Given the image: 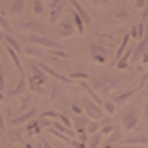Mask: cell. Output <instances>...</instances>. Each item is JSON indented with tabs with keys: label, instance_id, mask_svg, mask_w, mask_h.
I'll return each instance as SVG.
<instances>
[{
	"label": "cell",
	"instance_id": "obj_2",
	"mask_svg": "<svg viewBox=\"0 0 148 148\" xmlns=\"http://www.w3.org/2000/svg\"><path fill=\"white\" fill-rule=\"evenodd\" d=\"M11 26L18 32H28L30 35H45V26L34 17H13Z\"/></svg>",
	"mask_w": 148,
	"mask_h": 148
},
{
	"label": "cell",
	"instance_id": "obj_48",
	"mask_svg": "<svg viewBox=\"0 0 148 148\" xmlns=\"http://www.w3.org/2000/svg\"><path fill=\"white\" fill-rule=\"evenodd\" d=\"M145 115H148V100H146V104H145Z\"/></svg>",
	"mask_w": 148,
	"mask_h": 148
},
{
	"label": "cell",
	"instance_id": "obj_26",
	"mask_svg": "<svg viewBox=\"0 0 148 148\" xmlns=\"http://www.w3.org/2000/svg\"><path fill=\"white\" fill-rule=\"evenodd\" d=\"M26 85H28L26 78H21V82H18V85L15 87V89H11V91H9V95H11V96H17V95H21V92H24Z\"/></svg>",
	"mask_w": 148,
	"mask_h": 148
},
{
	"label": "cell",
	"instance_id": "obj_12",
	"mask_svg": "<svg viewBox=\"0 0 148 148\" xmlns=\"http://www.w3.org/2000/svg\"><path fill=\"white\" fill-rule=\"evenodd\" d=\"M148 52V35L145 37V39H141L139 43L133 46V56H132V59H139V58H143Z\"/></svg>",
	"mask_w": 148,
	"mask_h": 148
},
{
	"label": "cell",
	"instance_id": "obj_17",
	"mask_svg": "<svg viewBox=\"0 0 148 148\" xmlns=\"http://www.w3.org/2000/svg\"><path fill=\"white\" fill-rule=\"evenodd\" d=\"M135 92H137V89H130L126 92H122V95H115V96H111V102H115V104H124V102L130 100Z\"/></svg>",
	"mask_w": 148,
	"mask_h": 148
},
{
	"label": "cell",
	"instance_id": "obj_21",
	"mask_svg": "<svg viewBox=\"0 0 148 148\" xmlns=\"http://www.w3.org/2000/svg\"><path fill=\"white\" fill-rule=\"evenodd\" d=\"M34 102V95H26L24 98H22V102H21V106L17 108V111H15V117H18V115H22L24 113V109L28 108V106Z\"/></svg>",
	"mask_w": 148,
	"mask_h": 148
},
{
	"label": "cell",
	"instance_id": "obj_28",
	"mask_svg": "<svg viewBox=\"0 0 148 148\" xmlns=\"http://www.w3.org/2000/svg\"><path fill=\"white\" fill-rule=\"evenodd\" d=\"M100 141H102V133L98 132V133H92V137L89 139L87 145H89V148H98L100 146Z\"/></svg>",
	"mask_w": 148,
	"mask_h": 148
},
{
	"label": "cell",
	"instance_id": "obj_46",
	"mask_svg": "<svg viewBox=\"0 0 148 148\" xmlns=\"http://www.w3.org/2000/svg\"><path fill=\"white\" fill-rule=\"evenodd\" d=\"M104 148H124V145H106Z\"/></svg>",
	"mask_w": 148,
	"mask_h": 148
},
{
	"label": "cell",
	"instance_id": "obj_16",
	"mask_svg": "<svg viewBox=\"0 0 148 148\" xmlns=\"http://www.w3.org/2000/svg\"><path fill=\"white\" fill-rule=\"evenodd\" d=\"M146 143H148V135L146 133H141V135H133L130 139H124L122 145L126 146V145H146Z\"/></svg>",
	"mask_w": 148,
	"mask_h": 148
},
{
	"label": "cell",
	"instance_id": "obj_14",
	"mask_svg": "<svg viewBox=\"0 0 148 148\" xmlns=\"http://www.w3.org/2000/svg\"><path fill=\"white\" fill-rule=\"evenodd\" d=\"M74 30H76V26H74L72 21H63L61 26H59V34H61V37H71L74 34Z\"/></svg>",
	"mask_w": 148,
	"mask_h": 148
},
{
	"label": "cell",
	"instance_id": "obj_18",
	"mask_svg": "<svg viewBox=\"0 0 148 148\" xmlns=\"http://www.w3.org/2000/svg\"><path fill=\"white\" fill-rule=\"evenodd\" d=\"M124 139H122V128H115L113 133L108 139V145H122Z\"/></svg>",
	"mask_w": 148,
	"mask_h": 148
},
{
	"label": "cell",
	"instance_id": "obj_41",
	"mask_svg": "<svg viewBox=\"0 0 148 148\" xmlns=\"http://www.w3.org/2000/svg\"><path fill=\"white\" fill-rule=\"evenodd\" d=\"M108 2H109V0H91L92 6H106Z\"/></svg>",
	"mask_w": 148,
	"mask_h": 148
},
{
	"label": "cell",
	"instance_id": "obj_15",
	"mask_svg": "<svg viewBox=\"0 0 148 148\" xmlns=\"http://www.w3.org/2000/svg\"><path fill=\"white\" fill-rule=\"evenodd\" d=\"M71 4H72V8H74V11L78 13V15H80L82 18H83V22H85V24H89L91 22V17H89V13L85 11V9L82 8V4L78 2V0H71Z\"/></svg>",
	"mask_w": 148,
	"mask_h": 148
},
{
	"label": "cell",
	"instance_id": "obj_30",
	"mask_svg": "<svg viewBox=\"0 0 148 148\" xmlns=\"http://www.w3.org/2000/svg\"><path fill=\"white\" fill-rule=\"evenodd\" d=\"M48 58H61V59H67V58H69V52H67V50H50V52H48Z\"/></svg>",
	"mask_w": 148,
	"mask_h": 148
},
{
	"label": "cell",
	"instance_id": "obj_9",
	"mask_svg": "<svg viewBox=\"0 0 148 148\" xmlns=\"http://www.w3.org/2000/svg\"><path fill=\"white\" fill-rule=\"evenodd\" d=\"M130 39H132V35H130V34L122 35V39H120V45H119L117 52H115V61H113V65H117V63L120 61V58L126 54V50L130 48V46H128V45H130Z\"/></svg>",
	"mask_w": 148,
	"mask_h": 148
},
{
	"label": "cell",
	"instance_id": "obj_27",
	"mask_svg": "<svg viewBox=\"0 0 148 148\" xmlns=\"http://www.w3.org/2000/svg\"><path fill=\"white\" fill-rule=\"evenodd\" d=\"M43 11H45L43 0H34V4H32V13H34V15H41Z\"/></svg>",
	"mask_w": 148,
	"mask_h": 148
},
{
	"label": "cell",
	"instance_id": "obj_24",
	"mask_svg": "<svg viewBox=\"0 0 148 148\" xmlns=\"http://www.w3.org/2000/svg\"><path fill=\"white\" fill-rule=\"evenodd\" d=\"M87 124H89V120H87L85 117H82V115H76V117L72 119V126L76 130H85Z\"/></svg>",
	"mask_w": 148,
	"mask_h": 148
},
{
	"label": "cell",
	"instance_id": "obj_32",
	"mask_svg": "<svg viewBox=\"0 0 148 148\" xmlns=\"http://www.w3.org/2000/svg\"><path fill=\"white\" fill-rule=\"evenodd\" d=\"M102 108H104V111H106L108 115H113L115 111H117V106H115V102H111V100L104 102V106H102Z\"/></svg>",
	"mask_w": 148,
	"mask_h": 148
},
{
	"label": "cell",
	"instance_id": "obj_29",
	"mask_svg": "<svg viewBox=\"0 0 148 148\" xmlns=\"http://www.w3.org/2000/svg\"><path fill=\"white\" fill-rule=\"evenodd\" d=\"M6 45H9L13 50H15V52H21V50H22V48H21V45L17 43V39H13V37L9 35V34H6Z\"/></svg>",
	"mask_w": 148,
	"mask_h": 148
},
{
	"label": "cell",
	"instance_id": "obj_49",
	"mask_svg": "<svg viewBox=\"0 0 148 148\" xmlns=\"http://www.w3.org/2000/svg\"><path fill=\"white\" fill-rule=\"evenodd\" d=\"M143 92H145V95L148 96V82H146V87H145V91H143Z\"/></svg>",
	"mask_w": 148,
	"mask_h": 148
},
{
	"label": "cell",
	"instance_id": "obj_51",
	"mask_svg": "<svg viewBox=\"0 0 148 148\" xmlns=\"http://www.w3.org/2000/svg\"><path fill=\"white\" fill-rule=\"evenodd\" d=\"M9 148H13V146H9Z\"/></svg>",
	"mask_w": 148,
	"mask_h": 148
},
{
	"label": "cell",
	"instance_id": "obj_11",
	"mask_svg": "<svg viewBox=\"0 0 148 148\" xmlns=\"http://www.w3.org/2000/svg\"><path fill=\"white\" fill-rule=\"evenodd\" d=\"M24 132H21V130L18 128H9L8 132H6V139L9 143H11V145H18V143H22L24 141Z\"/></svg>",
	"mask_w": 148,
	"mask_h": 148
},
{
	"label": "cell",
	"instance_id": "obj_13",
	"mask_svg": "<svg viewBox=\"0 0 148 148\" xmlns=\"http://www.w3.org/2000/svg\"><path fill=\"white\" fill-rule=\"evenodd\" d=\"M26 56H30V58H43V59H48V54L45 52V48H39V46L35 45H28L24 50H22Z\"/></svg>",
	"mask_w": 148,
	"mask_h": 148
},
{
	"label": "cell",
	"instance_id": "obj_25",
	"mask_svg": "<svg viewBox=\"0 0 148 148\" xmlns=\"http://www.w3.org/2000/svg\"><path fill=\"white\" fill-rule=\"evenodd\" d=\"M63 9H65V6H63V4H59V6L56 8V9H50V17H48V21H50V22H56L59 17H61Z\"/></svg>",
	"mask_w": 148,
	"mask_h": 148
},
{
	"label": "cell",
	"instance_id": "obj_44",
	"mask_svg": "<svg viewBox=\"0 0 148 148\" xmlns=\"http://www.w3.org/2000/svg\"><path fill=\"white\" fill-rule=\"evenodd\" d=\"M39 141H41V145H43L45 148H52V145H50V143H48V141H46V139H43V137H41V139H39Z\"/></svg>",
	"mask_w": 148,
	"mask_h": 148
},
{
	"label": "cell",
	"instance_id": "obj_50",
	"mask_svg": "<svg viewBox=\"0 0 148 148\" xmlns=\"http://www.w3.org/2000/svg\"><path fill=\"white\" fill-rule=\"evenodd\" d=\"M2 98H4V95H2V92H0V100H2Z\"/></svg>",
	"mask_w": 148,
	"mask_h": 148
},
{
	"label": "cell",
	"instance_id": "obj_47",
	"mask_svg": "<svg viewBox=\"0 0 148 148\" xmlns=\"http://www.w3.org/2000/svg\"><path fill=\"white\" fill-rule=\"evenodd\" d=\"M83 108H82V106H72V111H74V113H80V111H82Z\"/></svg>",
	"mask_w": 148,
	"mask_h": 148
},
{
	"label": "cell",
	"instance_id": "obj_45",
	"mask_svg": "<svg viewBox=\"0 0 148 148\" xmlns=\"http://www.w3.org/2000/svg\"><path fill=\"white\" fill-rule=\"evenodd\" d=\"M0 41H2V43H6V34H4L2 28H0Z\"/></svg>",
	"mask_w": 148,
	"mask_h": 148
},
{
	"label": "cell",
	"instance_id": "obj_36",
	"mask_svg": "<svg viewBox=\"0 0 148 148\" xmlns=\"http://www.w3.org/2000/svg\"><path fill=\"white\" fill-rule=\"evenodd\" d=\"M91 58L95 59L96 63H102V65L106 63V56H102V54H91Z\"/></svg>",
	"mask_w": 148,
	"mask_h": 148
},
{
	"label": "cell",
	"instance_id": "obj_7",
	"mask_svg": "<svg viewBox=\"0 0 148 148\" xmlns=\"http://www.w3.org/2000/svg\"><path fill=\"white\" fill-rule=\"evenodd\" d=\"M35 108H32V109H28V113H22V115H18V117H13L11 120H9V126L11 128H17V126H21V124H28L32 119L35 117Z\"/></svg>",
	"mask_w": 148,
	"mask_h": 148
},
{
	"label": "cell",
	"instance_id": "obj_3",
	"mask_svg": "<svg viewBox=\"0 0 148 148\" xmlns=\"http://www.w3.org/2000/svg\"><path fill=\"white\" fill-rule=\"evenodd\" d=\"M30 72L32 74L28 76V85H30V89L34 92H39L41 85H43V82H45V74L39 69V65H32V63H30Z\"/></svg>",
	"mask_w": 148,
	"mask_h": 148
},
{
	"label": "cell",
	"instance_id": "obj_40",
	"mask_svg": "<svg viewBox=\"0 0 148 148\" xmlns=\"http://www.w3.org/2000/svg\"><path fill=\"white\" fill-rule=\"evenodd\" d=\"M6 91V76H4V71L0 72V92Z\"/></svg>",
	"mask_w": 148,
	"mask_h": 148
},
{
	"label": "cell",
	"instance_id": "obj_43",
	"mask_svg": "<svg viewBox=\"0 0 148 148\" xmlns=\"http://www.w3.org/2000/svg\"><path fill=\"white\" fill-rule=\"evenodd\" d=\"M6 126H4V115H2V109H0V132H4Z\"/></svg>",
	"mask_w": 148,
	"mask_h": 148
},
{
	"label": "cell",
	"instance_id": "obj_42",
	"mask_svg": "<svg viewBox=\"0 0 148 148\" xmlns=\"http://www.w3.org/2000/svg\"><path fill=\"white\" fill-rule=\"evenodd\" d=\"M59 4H63L61 0H50V9H56V8L59 6Z\"/></svg>",
	"mask_w": 148,
	"mask_h": 148
},
{
	"label": "cell",
	"instance_id": "obj_38",
	"mask_svg": "<svg viewBox=\"0 0 148 148\" xmlns=\"http://www.w3.org/2000/svg\"><path fill=\"white\" fill-rule=\"evenodd\" d=\"M146 4H148V0H135V2H133V6H135L137 9H145Z\"/></svg>",
	"mask_w": 148,
	"mask_h": 148
},
{
	"label": "cell",
	"instance_id": "obj_23",
	"mask_svg": "<svg viewBox=\"0 0 148 148\" xmlns=\"http://www.w3.org/2000/svg\"><path fill=\"white\" fill-rule=\"evenodd\" d=\"M72 22H74V26H76L78 34H83V32H85V22H83V18L78 15L76 11H72Z\"/></svg>",
	"mask_w": 148,
	"mask_h": 148
},
{
	"label": "cell",
	"instance_id": "obj_35",
	"mask_svg": "<svg viewBox=\"0 0 148 148\" xmlns=\"http://www.w3.org/2000/svg\"><path fill=\"white\" fill-rule=\"evenodd\" d=\"M113 126H111V124H104V126H102L100 128V133H102V135H108V133H113Z\"/></svg>",
	"mask_w": 148,
	"mask_h": 148
},
{
	"label": "cell",
	"instance_id": "obj_37",
	"mask_svg": "<svg viewBox=\"0 0 148 148\" xmlns=\"http://www.w3.org/2000/svg\"><path fill=\"white\" fill-rule=\"evenodd\" d=\"M71 78H72V80H76V78H78V80H85V78H89V74H83V72H72V74H71Z\"/></svg>",
	"mask_w": 148,
	"mask_h": 148
},
{
	"label": "cell",
	"instance_id": "obj_1",
	"mask_svg": "<svg viewBox=\"0 0 148 148\" xmlns=\"http://www.w3.org/2000/svg\"><path fill=\"white\" fill-rule=\"evenodd\" d=\"M120 82H122V78L115 76V74H98V76L91 78V87L98 92V95H108V92L111 89H115Z\"/></svg>",
	"mask_w": 148,
	"mask_h": 148
},
{
	"label": "cell",
	"instance_id": "obj_39",
	"mask_svg": "<svg viewBox=\"0 0 148 148\" xmlns=\"http://www.w3.org/2000/svg\"><path fill=\"white\" fill-rule=\"evenodd\" d=\"M43 117H54V119H61V113H58V111H45Z\"/></svg>",
	"mask_w": 148,
	"mask_h": 148
},
{
	"label": "cell",
	"instance_id": "obj_6",
	"mask_svg": "<svg viewBox=\"0 0 148 148\" xmlns=\"http://www.w3.org/2000/svg\"><path fill=\"white\" fill-rule=\"evenodd\" d=\"M102 46H106V48H113L115 45H119V30H108L104 32V34L100 35V43Z\"/></svg>",
	"mask_w": 148,
	"mask_h": 148
},
{
	"label": "cell",
	"instance_id": "obj_31",
	"mask_svg": "<svg viewBox=\"0 0 148 148\" xmlns=\"http://www.w3.org/2000/svg\"><path fill=\"white\" fill-rule=\"evenodd\" d=\"M98 128H100V122L98 120H89V124H87V133H98Z\"/></svg>",
	"mask_w": 148,
	"mask_h": 148
},
{
	"label": "cell",
	"instance_id": "obj_20",
	"mask_svg": "<svg viewBox=\"0 0 148 148\" xmlns=\"http://www.w3.org/2000/svg\"><path fill=\"white\" fill-rule=\"evenodd\" d=\"M22 11H24V0H15V2L11 4V8H9V13H11L13 17H21Z\"/></svg>",
	"mask_w": 148,
	"mask_h": 148
},
{
	"label": "cell",
	"instance_id": "obj_19",
	"mask_svg": "<svg viewBox=\"0 0 148 148\" xmlns=\"http://www.w3.org/2000/svg\"><path fill=\"white\" fill-rule=\"evenodd\" d=\"M111 21H113V22H128L130 15H128L126 9H117V11L111 13Z\"/></svg>",
	"mask_w": 148,
	"mask_h": 148
},
{
	"label": "cell",
	"instance_id": "obj_34",
	"mask_svg": "<svg viewBox=\"0 0 148 148\" xmlns=\"http://www.w3.org/2000/svg\"><path fill=\"white\" fill-rule=\"evenodd\" d=\"M76 135H78V141L80 143H89V139H87V130H76Z\"/></svg>",
	"mask_w": 148,
	"mask_h": 148
},
{
	"label": "cell",
	"instance_id": "obj_4",
	"mask_svg": "<svg viewBox=\"0 0 148 148\" xmlns=\"http://www.w3.org/2000/svg\"><path fill=\"white\" fill-rule=\"evenodd\" d=\"M26 41L32 45H41L43 48H50V50H63V45L56 43V41L48 39L45 35H26Z\"/></svg>",
	"mask_w": 148,
	"mask_h": 148
},
{
	"label": "cell",
	"instance_id": "obj_10",
	"mask_svg": "<svg viewBox=\"0 0 148 148\" xmlns=\"http://www.w3.org/2000/svg\"><path fill=\"white\" fill-rule=\"evenodd\" d=\"M139 124V119H137V113L135 111H130L126 113V117L122 120V130H126V132H132V130H135Z\"/></svg>",
	"mask_w": 148,
	"mask_h": 148
},
{
	"label": "cell",
	"instance_id": "obj_22",
	"mask_svg": "<svg viewBox=\"0 0 148 148\" xmlns=\"http://www.w3.org/2000/svg\"><path fill=\"white\" fill-rule=\"evenodd\" d=\"M132 37H133V39H139V41H141V39H145V22H139V24L137 26H133L132 28Z\"/></svg>",
	"mask_w": 148,
	"mask_h": 148
},
{
	"label": "cell",
	"instance_id": "obj_33",
	"mask_svg": "<svg viewBox=\"0 0 148 148\" xmlns=\"http://www.w3.org/2000/svg\"><path fill=\"white\" fill-rule=\"evenodd\" d=\"M0 28L4 30V34H8V32H11V24L6 21V17L4 15H0Z\"/></svg>",
	"mask_w": 148,
	"mask_h": 148
},
{
	"label": "cell",
	"instance_id": "obj_5",
	"mask_svg": "<svg viewBox=\"0 0 148 148\" xmlns=\"http://www.w3.org/2000/svg\"><path fill=\"white\" fill-rule=\"evenodd\" d=\"M82 108H83V111L87 113V117L92 119V120L104 117V111H102V108L96 104L95 100H83V102H82Z\"/></svg>",
	"mask_w": 148,
	"mask_h": 148
},
{
	"label": "cell",
	"instance_id": "obj_8",
	"mask_svg": "<svg viewBox=\"0 0 148 148\" xmlns=\"http://www.w3.org/2000/svg\"><path fill=\"white\" fill-rule=\"evenodd\" d=\"M39 69H41L43 72L50 74L52 78H58L59 82H65V83H74V80H72L71 76H65V74H59L58 71H54V69L50 67V65H46V63H39Z\"/></svg>",
	"mask_w": 148,
	"mask_h": 148
}]
</instances>
